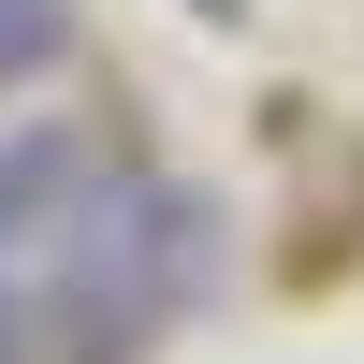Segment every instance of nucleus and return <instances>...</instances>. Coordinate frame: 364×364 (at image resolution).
<instances>
[{"label":"nucleus","instance_id":"obj_3","mask_svg":"<svg viewBox=\"0 0 364 364\" xmlns=\"http://www.w3.org/2000/svg\"><path fill=\"white\" fill-rule=\"evenodd\" d=\"M73 0H0V87H29V73H58V58H73Z\"/></svg>","mask_w":364,"mask_h":364},{"label":"nucleus","instance_id":"obj_2","mask_svg":"<svg viewBox=\"0 0 364 364\" xmlns=\"http://www.w3.org/2000/svg\"><path fill=\"white\" fill-rule=\"evenodd\" d=\"M87 190H102V146H87L73 117H15V132H0V262L44 248V233H73Z\"/></svg>","mask_w":364,"mask_h":364},{"label":"nucleus","instance_id":"obj_1","mask_svg":"<svg viewBox=\"0 0 364 364\" xmlns=\"http://www.w3.org/2000/svg\"><path fill=\"white\" fill-rule=\"evenodd\" d=\"M58 248H73V291H58V306H73V336H87L73 364H132L204 277H219V219H204V190H175V175H102Z\"/></svg>","mask_w":364,"mask_h":364},{"label":"nucleus","instance_id":"obj_4","mask_svg":"<svg viewBox=\"0 0 364 364\" xmlns=\"http://www.w3.org/2000/svg\"><path fill=\"white\" fill-rule=\"evenodd\" d=\"M15 350H29V306H15V291H0V364H15Z\"/></svg>","mask_w":364,"mask_h":364}]
</instances>
